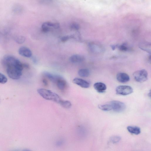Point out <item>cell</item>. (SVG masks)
<instances>
[{
	"label": "cell",
	"mask_w": 151,
	"mask_h": 151,
	"mask_svg": "<svg viewBox=\"0 0 151 151\" xmlns=\"http://www.w3.org/2000/svg\"><path fill=\"white\" fill-rule=\"evenodd\" d=\"M140 48L148 53H151V45L148 43L144 42L141 44Z\"/></svg>",
	"instance_id": "cell-15"
},
{
	"label": "cell",
	"mask_w": 151,
	"mask_h": 151,
	"mask_svg": "<svg viewBox=\"0 0 151 151\" xmlns=\"http://www.w3.org/2000/svg\"><path fill=\"white\" fill-rule=\"evenodd\" d=\"M43 75L50 81L56 83L59 79L63 78L60 75L54 74L47 72H44Z\"/></svg>",
	"instance_id": "cell-8"
},
{
	"label": "cell",
	"mask_w": 151,
	"mask_h": 151,
	"mask_svg": "<svg viewBox=\"0 0 151 151\" xmlns=\"http://www.w3.org/2000/svg\"><path fill=\"white\" fill-rule=\"evenodd\" d=\"M116 78L117 81L121 83H126L130 79V77L127 74L123 72L117 74V75Z\"/></svg>",
	"instance_id": "cell-10"
},
{
	"label": "cell",
	"mask_w": 151,
	"mask_h": 151,
	"mask_svg": "<svg viewBox=\"0 0 151 151\" xmlns=\"http://www.w3.org/2000/svg\"><path fill=\"white\" fill-rule=\"evenodd\" d=\"M73 36H66L62 37L61 39V41L63 42H65L68 41L70 39L74 38Z\"/></svg>",
	"instance_id": "cell-23"
},
{
	"label": "cell",
	"mask_w": 151,
	"mask_h": 151,
	"mask_svg": "<svg viewBox=\"0 0 151 151\" xmlns=\"http://www.w3.org/2000/svg\"><path fill=\"white\" fill-rule=\"evenodd\" d=\"M73 82L75 84L83 88H87L90 86V83L89 82L81 79L74 78L73 80Z\"/></svg>",
	"instance_id": "cell-7"
},
{
	"label": "cell",
	"mask_w": 151,
	"mask_h": 151,
	"mask_svg": "<svg viewBox=\"0 0 151 151\" xmlns=\"http://www.w3.org/2000/svg\"><path fill=\"white\" fill-rule=\"evenodd\" d=\"M84 59L83 57L78 54L72 56L69 59L70 61L73 63H81L84 60Z\"/></svg>",
	"instance_id": "cell-12"
},
{
	"label": "cell",
	"mask_w": 151,
	"mask_h": 151,
	"mask_svg": "<svg viewBox=\"0 0 151 151\" xmlns=\"http://www.w3.org/2000/svg\"><path fill=\"white\" fill-rule=\"evenodd\" d=\"M111 47L113 50H114L116 48V46L114 45H112L111 46Z\"/></svg>",
	"instance_id": "cell-29"
},
{
	"label": "cell",
	"mask_w": 151,
	"mask_h": 151,
	"mask_svg": "<svg viewBox=\"0 0 151 151\" xmlns=\"http://www.w3.org/2000/svg\"><path fill=\"white\" fill-rule=\"evenodd\" d=\"M98 107L100 110L104 111H109L112 110L110 103L103 105H100Z\"/></svg>",
	"instance_id": "cell-19"
},
{
	"label": "cell",
	"mask_w": 151,
	"mask_h": 151,
	"mask_svg": "<svg viewBox=\"0 0 151 151\" xmlns=\"http://www.w3.org/2000/svg\"><path fill=\"white\" fill-rule=\"evenodd\" d=\"M8 81V79L3 74L0 73V83L4 84Z\"/></svg>",
	"instance_id": "cell-22"
},
{
	"label": "cell",
	"mask_w": 151,
	"mask_h": 151,
	"mask_svg": "<svg viewBox=\"0 0 151 151\" xmlns=\"http://www.w3.org/2000/svg\"><path fill=\"white\" fill-rule=\"evenodd\" d=\"M133 91L132 88L127 85H121L117 87L116 89L117 94L126 96L132 94Z\"/></svg>",
	"instance_id": "cell-5"
},
{
	"label": "cell",
	"mask_w": 151,
	"mask_h": 151,
	"mask_svg": "<svg viewBox=\"0 0 151 151\" xmlns=\"http://www.w3.org/2000/svg\"><path fill=\"white\" fill-rule=\"evenodd\" d=\"M19 52L21 55L27 58L31 57L32 55L31 50L26 47H21L19 50Z\"/></svg>",
	"instance_id": "cell-9"
},
{
	"label": "cell",
	"mask_w": 151,
	"mask_h": 151,
	"mask_svg": "<svg viewBox=\"0 0 151 151\" xmlns=\"http://www.w3.org/2000/svg\"><path fill=\"white\" fill-rule=\"evenodd\" d=\"M94 89L98 92L102 93L107 89V86L105 83L100 82H97L94 85Z\"/></svg>",
	"instance_id": "cell-11"
},
{
	"label": "cell",
	"mask_w": 151,
	"mask_h": 151,
	"mask_svg": "<svg viewBox=\"0 0 151 151\" xmlns=\"http://www.w3.org/2000/svg\"><path fill=\"white\" fill-rule=\"evenodd\" d=\"M32 60L33 62H34L35 63H37V60L35 57H33L32 58Z\"/></svg>",
	"instance_id": "cell-28"
},
{
	"label": "cell",
	"mask_w": 151,
	"mask_h": 151,
	"mask_svg": "<svg viewBox=\"0 0 151 151\" xmlns=\"http://www.w3.org/2000/svg\"><path fill=\"white\" fill-rule=\"evenodd\" d=\"M16 43L19 44H22L25 41L26 39L23 36H19L16 37L15 39Z\"/></svg>",
	"instance_id": "cell-20"
},
{
	"label": "cell",
	"mask_w": 151,
	"mask_h": 151,
	"mask_svg": "<svg viewBox=\"0 0 151 151\" xmlns=\"http://www.w3.org/2000/svg\"><path fill=\"white\" fill-rule=\"evenodd\" d=\"M58 88L61 90H64L66 88L67 83L66 81L63 78L59 79L57 82Z\"/></svg>",
	"instance_id": "cell-14"
},
{
	"label": "cell",
	"mask_w": 151,
	"mask_h": 151,
	"mask_svg": "<svg viewBox=\"0 0 151 151\" xmlns=\"http://www.w3.org/2000/svg\"><path fill=\"white\" fill-rule=\"evenodd\" d=\"M133 77L137 82L142 83L146 81L148 79V73L145 70H138L134 72Z\"/></svg>",
	"instance_id": "cell-3"
},
{
	"label": "cell",
	"mask_w": 151,
	"mask_h": 151,
	"mask_svg": "<svg viewBox=\"0 0 151 151\" xmlns=\"http://www.w3.org/2000/svg\"><path fill=\"white\" fill-rule=\"evenodd\" d=\"M89 47L91 51L94 52L100 51L101 48L97 45L93 43L90 44Z\"/></svg>",
	"instance_id": "cell-17"
},
{
	"label": "cell",
	"mask_w": 151,
	"mask_h": 151,
	"mask_svg": "<svg viewBox=\"0 0 151 151\" xmlns=\"http://www.w3.org/2000/svg\"><path fill=\"white\" fill-rule=\"evenodd\" d=\"M37 92L41 96L45 99L52 101L59 104L62 100L58 94L51 90L41 88L38 89Z\"/></svg>",
	"instance_id": "cell-1"
},
{
	"label": "cell",
	"mask_w": 151,
	"mask_h": 151,
	"mask_svg": "<svg viewBox=\"0 0 151 151\" xmlns=\"http://www.w3.org/2000/svg\"><path fill=\"white\" fill-rule=\"evenodd\" d=\"M43 82L45 85L46 86L48 85V82L47 80L46 79H44L43 80Z\"/></svg>",
	"instance_id": "cell-27"
},
{
	"label": "cell",
	"mask_w": 151,
	"mask_h": 151,
	"mask_svg": "<svg viewBox=\"0 0 151 151\" xmlns=\"http://www.w3.org/2000/svg\"><path fill=\"white\" fill-rule=\"evenodd\" d=\"M119 48L120 51L126 52L128 51V48L125 44H123L119 46Z\"/></svg>",
	"instance_id": "cell-25"
},
{
	"label": "cell",
	"mask_w": 151,
	"mask_h": 151,
	"mask_svg": "<svg viewBox=\"0 0 151 151\" xmlns=\"http://www.w3.org/2000/svg\"><path fill=\"white\" fill-rule=\"evenodd\" d=\"M78 74L81 77H88L90 74V72L89 70L87 69H82L80 70Z\"/></svg>",
	"instance_id": "cell-16"
},
{
	"label": "cell",
	"mask_w": 151,
	"mask_h": 151,
	"mask_svg": "<svg viewBox=\"0 0 151 151\" xmlns=\"http://www.w3.org/2000/svg\"><path fill=\"white\" fill-rule=\"evenodd\" d=\"M110 104L112 110L117 112H121L126 109V105L123 103L118 101H113Z\"/></svg>",
	"instance_id": "cell-4"
},
{
	"label": "cell",
	"mask_w": 151,
	"mask_h": 151,
	"mask_svg": "<svg viewBox=\"0 0 151 151\" xmlns=\"http://www.w3.org/2000/svg\"><path fill=\"white\" fill-rule=\"evenodd\" d=\"M121 140V138L117 136H114L111 138L110 140L113 143H118Z\"/></svg>",
	"instance_id": "cell-21"
},
{
	"label": "cell",
	"mask_w": 151,
	"mask_h": 151,
	"mask_svg": "<svg viewBox=\"0 0 151 151\" xmlns=\"http://www.w3.org/2000/svg\"><path fill=\"white\" fill-rule=\"evenodd\" d=\"M23 64V68L26 69H29V65L27 63H24Z\"/></svg>",
	"instance_id": "cell-26"
},
{
	"label": "cell",
	"mask_w": 151,
	"mask_h": 151,
	"mask_svg": "<svg viewBox=\"0 0 151 151\" xmlns=\"http://www.w3.org/2000/svg\"><path fill=\"white\" fill-rule=\"evenodd\" d=\"M6 67L7 74L10 78L14 80H18L20 78L22 74V69L14 65H9Z\"/></svg>",
	"instance_id": "cell-2"
},
{
	"label": "cell",
	"mask_w": 151,
	"mask_h": 151,
	"mask_svg": "<svg viewBox=\"0 0 151 151\" xmlns=\"http://www.w3.org/2000/svg\"><path fill=\"white\" fill-rule=\"evenodd\" d=\"M70 28L71 29L74 30H78L80 28L79 25L75 23H73L70 25Z\"/></svg>",
	"instance_id": "cell-24"
},
{
	"label": "cell",
	"mask_w": 151,
	"mask_h": 151,
	"mask_svg": "<svg viewBox=\"0 0 151 151\" xmlns=\"http://www.w3.org/2000/svg\"><path fill=\"white\" fill-rule=\"evenodd\" d=\"M128 131L135 135H139L141 132V130L140 128L136 126H128L127 127Z\"/></svg>",
	"instance_id": "cell-13"
},
{
	"label": "cell",
	"mask_w": 151,
	"mask_h": 151,
	"mask_svg": "<svg viewBox=\"0 0 151 151\" xmlns=\"http://www.w3.org/2000/svg\"><path fill=\"white\" fill-rule=\"evenodd\" d=\"M60 28L59 24L57 23L46 22L41 26L42 31L44 32L47 33L54 29H57Z\"/></svg>",
	"instance_id": "cell-6"
},
{
	"label": "cell",
	"mask_w": 151,
	"mask_h": 151,
	"mask_svg": "<svg viewBox=\"0 0 151 151\" xmlns=\"http://www.w3.org/2000/svg\"><path fill=\"white\" fill-rule=\"evenodd\" d=\"M60 104L63 107L66 109L70 108L72 106V104L69 101L62 100Z\"/></svg>",
	"instance_id": "cell-18"
}]
</instances>
